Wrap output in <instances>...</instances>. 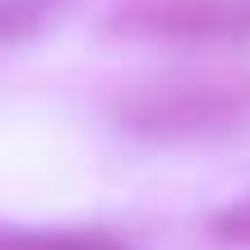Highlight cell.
<instances>
[{
    "label": "cell",
    "instance_id": "5",
    "mask_svg": "<svg viewBox=\"0 0 250 250\" xmlns=\"http://www.w3.org/2000/svg\"><path fill=\"white\" fill-rule=\"evenodd\" d=\"M227 33H232V42L250 37V0H227Z\"/></svg>",
    "mask_w": 250,
    "mask_h": 250
},
{
    "label": "cell",
    "instance_id": "3",
    "mask_svg": "<svg viewBox=\"0 0 250 250\" xmlns=\"http://www.w3.org/2000/svg\"><path fill=\"white\" fill-rule=\"evenodd\" d=\"M42 28V5H28V0H0V46L19 42V37L37 33Z\"/></svg>",
    "mask_w": 250,
    "mask_h": 250
},
{
    "label": "cell",
    "instance_id": "2",
    "mask_svg": "<svg viewBox=\"0 0 250 250\" xmlns=\"http://www.w3.org/2000/svg\"><path fill=\"white\" fill-rule=\"evenodd\" d=\"M0 250H130L111 232H56V227H0Z\"/></svg>",
    "mask_w": 250,
    "mask_h": 250
},
{
    "label": "cell",
    "instance_id": "1",
    "mask_svg": "<svg viewBox=\"0 0 250 250\" xmlns=\"http://www.w3.org/2000/svg\"><path fill=\"white\" fill-rule=\"evenodd\" d=\"M107 111L125 134L158 144L236 134L250 125V70L208 65V70L148 74V79L125 83Z\"/></svg>",
    "mask_w": 250,
    "mask_h": 250
},
{
    "label": "cell",
    "instance_id": "6",
    "mask_svg": "<svg viewBox=\"0 0 250 250\" xmlns=\"http://www.w3.org/2000/svg\"><path fill=\"white\" fill-rule=\"evenodd\" d=\"M28 5H46V0H28Z\"/></svg>",
    "mask_w": 250,
    "mask_h": 250
},
{
    "label": "cell",
    "instance_id": "4",
    "mask_svg": "<svg viewBox=\"0 0 250 250\" xmlns=\"http://www.w3.org/2000/svg\"><path fill=\"white\" fill-rule=\"evenodd\" d=\"M213 236L223 246H241L250 250V195H241L236 204H227L223 213L213 218Z\"/></svg>",
    "mask_w": 250,
    "mask_h": 250
}]
</instances>
